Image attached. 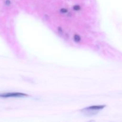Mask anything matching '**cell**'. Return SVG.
Segmentation results:
<instances>
[{"mask_svg":"<svg viewBox=\"0 0 122 122\" xmlns=\"http://www.w3.org/2000/svg\"><path fill=\"white\" fill-rule=\"evenodd\" d=\"M6 3H7V4H10V1L9 0H7V1H6Z\"/></svg>","mask_w":122,"mask_h":122,"instance_id":"8992f818","label":"cell"},{"mask_svg":"<svg viewBox=\"0 0 122 122\" xmlns=\"http://www.w3.org/2000/svg\"><path fill=\"white\" fill-rule=\"evenodd\" d=\"M73 9L75 10L78 11L81 9V7H80L79 5H75L73 7Z\"/></svg>","mask_w":122,"mask_h":122,"instance_id":"277c9868","label":"cell"},{"mask_svg":"<svg viewBox=\"0 0 122 122\" xmlns=\"http://www.w3.org/2000/svg\"><path fill=\"white\" fill-rule=\"evenodd\" d=\"M27 96H28V95L21 92H8L0 94L1 98H19Z\"/></svg>","mask_w":122,"mask_h":122,"instance_id":"6da1fadb","label":"cell"},{"mask_svg":"<svg viewBox=\"0 0 122 122\" xmlns=\"http://www.w3.org/2000/svg\"><path fill=\"white\" fill-rule=\"evenodd\" d=\"M74 40H75V42H79L81 41V37L78 35H75L74 36Z\"/></svg>","mask_w":122,"mask_h":122,"instance_id":"3957f363","label":"cell"},{"mask_svg":"<svg viewBox=\"0 0 122 122\" xmlns=\"http://www.w3.org/2000/svg\"><path fill=\"white\" fill-rule=\"evenodd\" d=\"M60 11L62 13H67L68 10L67 9H65V8H62V9L60 10Z\"/></svg>","mask_w":122,"mask_h":122,"instance_id":"5b68a950","label":"cell"},{"mask_svg":"<svg viewBox=\"0 0 122 122\" xmlns=\"http://www.w3.org/2000/svg\"><path fill=\"white\" fill-rule=\"evenodd\" d=\"M106 107L105 105H100V106H92L84 108L83 110H100L103 109Z\"/></svg>","mask_w":122,"mask_h":122,"instance_id":"7a4b0ae2","label":"cell"}]
</instances>
